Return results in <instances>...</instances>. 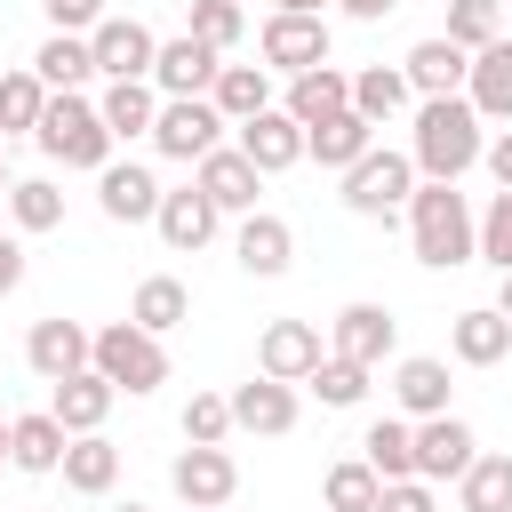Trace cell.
Returning a JSON list of instances; mask_svg holds the SVG:
<instances>
[{
	"label": "cell",
	"mask_w": 512,
	"mask_h": 512,
	"mask_svg": "<svg viewBox=\"0 0 512 512\" xmlns=\"http://www.w3.org/2000/svg\"><path fill=\"white\" fill-rule=\"evenodd\" d=\"M480 128H488V120H480L464 96H424V104H416V136H408L416 176H424V184H456V176L488 152Z\"/></svg>",
	"instance_id": "1"
},
{
	"label": "cell",
	"mask_w": 512,
	"mask_h": 512,
	"mask_svg": "<svg viewBox=\"0 0 512 512\" xmlns=\"http://www.w3.org/2000/svg\"><path fill=\"white\" fill-rule=\"evenodd\" d=\"M408 240H416V264L456 272V264L480 256V216L464 208L456 184H416V200H408Z\"/></svg>",
	"instance_id": "2"
},
{
	"label": "cell",
	"mask_w": 512,
	"mask_h": 512,
	"mask_svg": "<svg viewBox=\"0 0 512 512\" xmlns=\"http://www.w3.org/2000/svg\"><path fill=\"white\" fill-rule=\"evenodd\" d=\"M32 144H40L56 168H88V176H104V168H112V128H104V112H96L88 96H48V112H40Z\"/></svg>",
	"instance_id": "3"
},
{
	"label": "cell",
	"mask_w": 512,
	"mask_h": 512,
	"mask_svg": "<svg viewBox=\"0 0 512 512\" xmlns=\"http://www.w3.org/2000/svg\"><path fill=\"white\" fill-rule=\"evenodd\" d=\"M96 376L112 392H152V384H168V352L136 320H112V328H96Z\"/></svg>",
	"instance_id": "4"
},
{
	"label": "cell",
	"mask_w": 512,
	"mask_h": 512,
	"mask_svg": "<svg viewBox=\"0 0 512 512\" xmlns=\"http://www.w3.org/2000/svg\"><path fill=\"white\" fill-rule=\"evenodd\" d=\"M416 200V160L408 152H368L360 168H344V208L352 216H392V208H408Z\"/></svg>",
	"instance_id": "5"
},
{
	"label": "cell",
	"mask_w": 512,
	"mask_h": 512,
	"mask_svg": "<svg viewBox=\"0 0 512 512\" xmlns=\"http://www.w3.org/2000/svg\"><path fill=\"white\" fill-rule=\"evenodd\" d=\"M224 128H232V120H224L208 96H176V104H160V120H152V144H160L168 160H192V168H200V160L224 144Z\"/></svg>",
	"instance_id": "6"
},
{
	"label": "cell",
	"mask_w": 512,
	"mask_h": 512,
	"mask_svg": "<svg viewBox=\"0 0 512 512\" xmlns=\"http://www.w3.org/2000/svg\"><path fill=\"white\" fill-rule=\"evenodd\" d=\"M24 360H32V376H40V384H64V376L96 368V336H88L80 320H32Z\"/></svg>",
	"instance_id": "7"
},
{
	"label": "cell",
	"mask_w": 512,
	"mask_h": 512,
	"mask_svg": "<svg viewBox=\"0 0 512 512\" xmlns=\"http://www.w3.org/2000/svg\"><path fill=\"white\" fill-rule=\"evenodd\" d=\"M88 48H96V72H104V80H152V64H160V40H152L136 16H104V24L88 32Z\"/></svg>",
	"instance_id": "8"
},
{
	"label": "cell",
	"mask_w": 512,
	"mask_h": 512,
	"mask_svg": "<svg viewBox=\"0 0 512 512\" xmlns=\"http://www.w3.org/2000/svg\"><path fill=\"white\" fill-rule=\"evenodd\" d=\"M472 456H480V440H472V424L464 416H424L416 424V480H464L472 472Z\"/></svg>",
	"instance_id": "9"
},
{
	"label": "cell",
	"mask_w": 512,
	"mask_h": 512,
	"mask_svg": "<svg viewBox=\"0 0 512 512\" xmlns=\"http://www.w3.org/2000/svg\"><path fill=\"white\" fill-rule=\"evenodd\" d=\"M256 48H264L272 72L296 80V72H320V64H328V24H320V16H264V40H256Z\"/></svg>",
	"instance_id": "10"
},
{
	"label": "cell",
	"mask_w": 512,
	"mask_h": 512,
	"mask_svg": "<svg viewBox=\"0 0 512 512\" xmlns=\"http://www.w3.org/2000/svg\"><path fill=\"white\" fill-rule=\"evenodd\" d=\"M216 72H224V56H216L208 40H192V32H176V40H160L152 88L176 104V96H208V88H216Z\"/></svg>",
	"instance_id": "11"
},
{
	"label": "cell",
	"mask_w": 512,
	"mask_h": 512,
	"mask_svg": "<svg viewBox=\"0 0 512 512\" xmlns=\"http://www.w3.org/2000/svg\"><path fill=\"white\" fill-rule=\"evenodd\" d=\"M168 488H176L192 512H216V504H232V488H240V464H232L224 448H184V456L168 464Z\"/></svg>",
	"instance_id": "12"
},
{
	"label": "cell",
	"mask_w": 512,
	"mask_h": 512,
	"mask_svg": "<svg viewBox=\"0 0 512 512\" xmlns=\"http://www.w3.org/2000/svg\"><path fill=\"white\" fill-rule=\"evenodd\" d=\"M224 216H256V192H264V176H256V160L240 152V144H216L208 160H200V176H192Z\"/></svg>",
	"instance_id": "13"
},
{
	"label": "cell",
	"mask_w": 512,
	"mask_h": 512,
	"mask_svg": "<svg viewBox=\"0 0 512 512\" xmlns=\"http://www.w3.org/2000/svg\"><path fill=\"white\" fill-rule=\"evenodd\" d=\"M320 360H328V352H320V328H312V320H272V328L256 336V368L280 376V384H304Z\"/></svg>",
	"instance_id": "14"
},
{
	"label": "cell",
	"mask_w": 512,
	"mask_h": 512,
	"mask_svg": "<svg viewBox=\"0 0 512 512\" xmlns=\"http://www.w3.org/2000/svg\"><path fill=\"white\" fill-rule=\"evenodd\" d=\"M232 432H256V440L296 432V384H280V376H248V384L232 392Z\"/></svg>",
	"instance_id": "15"
},
{
	"label": "cell",
	"mask_w": 512,
	"mask_h": 512,
	"mask_svg": "<svg viewBox=\"0 0 512 512\" xmlns=\"http://www.w3.org/2000/svg\"><path fill=\"white\" fill-rule=\"evenodd\" d=\"M400 72H408V88H416V104H424V96H456V88L472 80V56H464L448 32H432V40H416V48H408V64H400Z\"/></svg>",
	"instance_id": "16"
},
{
	"label": "cell",
	"mask_w": 512,
	"mask_h": 512,
	"mask_svg": "<svg viewBox=\"0 0 512 512\" xmlns=\"http://www.w3.org/2000/svg\"><path fill=\"white\" fill-rule=\"evenodd\" d=\"M96 200H104V216H112V224H152L168 192L152 184V168H136V160H112V168L96 176Z\"/></svg>",
	"instance_id": "17"
},
{
	"label": "cell",
	"mask_w": 512,
	"mask_h": 512,
	"mask_svg": "<svg viewBox=\"0 0 512 512\" xmlns=\"http://www.w3.org/2000/svg\"><path fill=\"white\" fill-rule=\"evenodd\" d=\"M392 336H400V320H392L384 304H344V312H336V360L384 368V360H392Z\"/></svg>",
	"instance_id": "18"
},
{
	"label": "cell",
	"mask_w": 512,
	"mask_h": 512,
	"mask_svg": "<svg viewBox=\"0 0 512 512\" xmlns=\"http://www.w3.org/2000/svg\"><path fill=\"white\" fill-rule=\"evenodd\" d=\"M296 128H320V120H336V112H352V72H336V64H320V72H296L288 80V104H280Z\"/></svg>",
	"instance_id": "19"
},
{
	"label": "cell",
	"mask_w": 512,
	"mask_h": 512,
	"mask_svg": "<svg viewBox=\"0 0 512 512\" xmlns=\"http://www.w3.org/2000/svg\"><path fill=\"white\" fill-rule=\"evenodd\" d=\"M240 152L256 160V176H280V168H296L304 160V128L272 104V112H256V120H240Z\"/></svg>",
	"instance_id": "20"
},
{
	"label": "cell",
	"mask_w": 512,
	"mask_h": 512,
	"mask_svg": "<svg viewBox=\"0 0 512 512\" xmlns=\"http://www.w3.org/2000/svg\"><path fill=\"white\" fill-rule=\"evenodd\" d=\"M232 256H240V272L248 280H280L288 272V256H296V232L280 224V216H240V240H232Z\"/></svg>",
	"instance_id": "21"
},
{
	"label": "cell",
	"mask_w": 512,
	"mask_h": 512,
	"mask_svg": "<svg viewBox=\"0 0 512 512\" xmlns=\"http://www.w3.org/2000/svg\"><path fill=\"white\" fill-rule=\"evenodd\" d=\"M448 352H456L464 368H496V360L512 352V320H504L496 304H472V312L448 320Z\"/></svg>",
	"instance_id": "22"
},
{
	"label": "cell",
	"mask_w": 512,
	"mask_h": 512,
	"mask_svg": "<svg viewBox=\"0 0 512 512\" xmlns=\"http://www.w3.org/2000/svg\"><path fill=\"white\" fill-rule=\"evenodd\" d=\"M48 416L80 440V432H104V416H112V384L96 376V368H80V376H64V384H48Z\"/></svg>",
	"instance_id": "23"
},
{
	"label": "cell",
	"mask_w": 512,
	"mask_h": 512,
	"mask_svg": "<svg viewBox=\"0 0 512 512\" xmlns=\"http://www.w3.org/2000/svg\"><path fill=\"white\" fill-rule=\"evenodd\" d=\"M464 104H472L480 120H504V128H512V32H504V40H488V48L472 56Z\"/></svg>",
	"instance_id": "24"
},
{
	"label": "cell",
	"mask_w": 512,
	"mask_h": 512,
	"mask_svg": "<svg viewBox=\"0 0 512 512\" xmlns=\"http://www.w3.org/2000/svg\"><path fill=\"white\" fill-rule=\"evenodd\" d=\"M32 72L48 80V96H80V88L96 80V48H88L80 32H48L40 56H32Z\"/></svg>",
	"instance_id": "25"
},
{
	"label": "cell",
	"mask_w": 512,
	"mask_h": 512,
	"mask_svg": "<svg viewBox=\"0 0 512 512\" xmlns=\"http://www.w3.org/2000/svg\"><path fill=\"white\" fill-rule=\"evenodd\" d=\"M160 88L152 80H112L104 96H96V112H104V128H112V144H128V136H152V120H160Z\"/></svg>",
	"instance_id": "26"
},
{
	"label": "cell",
	"mask_w": 512,
	"mask_h": 512,
	"mask_svg": "<svg viewBox=\"0 0 512 512\" xmlns=\"http://www.w3.org/2000/svg\"><path fill=\"white\" fill-rule=\"evenodd\" d=\"M304 152H312L320 168H336V176H344V168H360V160L376 152V128H368L360 112H336V120L304 128Z\"/></svg>",
	"instance_id": "27"
},
{
	"label": "cell",
	"mask_w": 512,
	"mask_h": 512,
	"mask_svg": "<svg viewBox=\"0 0 512 512\" xmlns=\"http://www.w3.org/2000/svg\"><path fill=\"white\" fill-rule=\"evenodd\" d=\"M216 216H224V208H216L200 184H184V192H168V200H160V216H152V224H160V240H168V248H208V240H216Z\"/></svg>",
	"instance_id": "28"
},
{
	"label": "cell",
	"mask_w": 512,
	"mask_h": 512,
	"mask_svg": "<svg viewBox=\"0 0 512 512\" xmlns=\"http://www.w3.org/2000/svg\"><path fill=\"white\" fill-rule=\"evenodd\" d=\"M408 104H416V88H408V72H400V64H368V72H352V112H360L368 128L400 120Z\"/></svg>",
	"instance_id": "29"
},
{
	"label": "cell",
	"mask_w": 512,
	"mask_h": 512,
	"mask_svg": "<svg viewBox=\"0 0 512 512\" xmlns=\"http://www.w3.org/2000/svg\"><path fill=\"white\" fill-rule=\"evenodd\" d=\"M448 392H456V384H448V360H424V352H416V360L392 368V400H400L416 424H424V416H448Z\"/></svg>",
	"instance_id": "30"
},
{
	"label": "cell",
	"mask_w": 512,
	"mask_h": 512,
	"mask_svg": "<svg viewBox=\"0 0 512 512\" xmlns=\"http://www.w3.org/2000/svg\"><path fill=\"white\" fill-rule=\"evenodd\" d=\"M64 448H72V432H64L48 408L8 424V456H16V472H64Z\"/></svg>",
	"instance_id": "31"
},
{
	"label": "cell",
	"mask_w": 512,
	"mask_h": 512,
	"mask_svg": "<svg viewBox=\"0 0 512 512\" xmlns=\"http://www.w3.org/2000/svg\"><path fill=\"white\" fill-rule=\"evenodd\" d=\"M360 456H368V472L392 488V480H416V424H400V416H376L368 424V440H360Z\"/></svg>",
	"instance_id": "32"
},
{
	"label": "cell",
	"mask_w": 512,
	"mask_h": 512,
	"mask_svg": "<svg viewBox=\"0 0 512 512\" xmlns=\"http://www.w3.org/2000/svg\"><path fill=\"white\" fill-rule=\"evenodd\" d=\"M208 104L240 128V120H256V112H272V80H264V64H224L216 72V88H208Z\"/></svg>",
	"instance_id": "33"
},
{
	"label": "cell",
	"mask_w": 512,
	"mask_h": 512,
	"mask_svg": "<svg viewBox=\"0 0 512 512\" xmlns=\"http://www.w3.org/2000/svg\"><path fill=\"white\" fill-rule=\"evenodd\" d=\"M128 320H136L144 336H168V328H184V320H192V288H184V280H168V272H152V280L136 288Z\"/></svg>",
	"instance_id": "34"
},
{
	"label": "cell",
	"mask_w": 512,
	"mask_h": 512,
	"mask_svg": "<svg viewBox=\"0 0 512 512\" xmlns=\"http://www.w3.org/2000/svg\"><path fill=\"white\" fill-rule=\"evenodd\" d=\"M112 480H120V448H112L104 432H80V440L64 448V488H72V496H104Z\"/></svg>",
	"instance_id": "35"
},
{
	"label": "cell",
	"mask_w": 512,
	"mask_h": 512,
	"mask_svg": "<svg viewBox=\"0 0 512 512\" xmlns=\"http://www.w3.org/2000/svg\"><path fill=\"white\" fill-rule=\"evenodd\" d=\"M456 496H464V512H512V456H472Z\"/></svg>",
	"instance_id": "36"
},
{
	"label": "cell",
	"mask_w": 512,
	"mask_h": 512,
	"mask_svg": "<svg viewBox=\"0 0 512 512\" xmlns=\"http://www.w3.org/2000/svg\"><path fill=\"white\" fill-rule=\"evenodd\" d=\"M8 216H16V232H56V224H64V192H56L48 176H16Z\"/></svg>",
	"instance_id": "37"
},
{
	"label": "cell",
	"mask_w": 512,
	"mask_h": 512,
	"mask_svg": "<svg viewBox=\"0 0 512 512\" xmlns=\"http://www.w3.org/2000/svg\"><path fill=\"white\" fill-rule=\"evenodd\" d=\"M448 40L464 56H480L488 40H504V0H448Z\"/></svg>",
	"instance_id": "38"
},
{
	"label": "cell",
	"mask_w": 512,
	"mask_h": 512,
	"mask_svg": "<svg viewBox=\"0 0 512 512\" xmlns=\"http://www.w3.org/2000/svg\"><path fill=\"white\" fill-rule=\"evenodd\" d=\"M304 384L320 392V408H360V400H368V368H360V360H336V352H328Z\"/></svg>",
	"instance_id": "39"
},
{
	"label": "cell",
	"mask_w": 512,
	"mask_h": 512,
	"mask_svg": "<svg viewBox=\"0 0 512 512\" xmlns=\"http://www.w3.org/2000/svg\"><path fill=\"white\" fill-rule=\"evenodd\" d=\"M224 432H232V392H192L184 400V440L192 448H224Z\"/></svg>",
	"instance_id": "40"
},
{
	"label": "cell",
	"mask_w": 512,
	"mask_h": 512,
	"mask_svg": "<svg viewBox=\"0 0 512 512\" xmlns=\"http://www.w3.org/2000/svg\"><path fill=\"white\" fill-rule=\"evenodd\" d=\"M48 112V80L40 72H8L0 80V128H40Z\"/></svg>",
	"instance_id": "41"
},
{
	"label": "cell",
	"mask_w": 512,
	"mask_h": 512,
	"mask_svg": "<svg viewBox=\"0 0 512 512\" xmlns=\"http://www.w3.org/2000/svg\"><path fill=\"white\" fill-rule=\"evenodd\" d=\"M376 496H384V480L368 472V456H352V464L328 472V512H376Z\"/></svg>",
	"instance_id": "42"
},
{
	"label": "cell",
	"mask_w": 512,
	"mask_h": 512,
	"mask_svg": "<svg viewBox=\"0 0 512 512\" xmlns=\"http://www.w3.org/2000/svg\"><path fill=\"white\" fill-rule=\"evenodd\" d=\"M240 32H248V16H240V0H192V40H208V48L224 56V48L240 40Z\"/></svg>",
	"instance_id": "43"
},
{
	"label": "cell",
	"mask_w": 512,
	"mask_h": 512,
	"mask_svg": "<svg viewBox=\"0 0 512 512\" xmlns=\"http://www.w3.org/2000/svg\"><path fill=\"white\" fill-rule=\"evenodd\" d=\"M480 256H488L496 272H512V192L488 200V216H480Z\"/></svg>",
	"instance_id": "44"
},
{
	"label": "cell",
	"mask_w": 512,
	"mask_h": 512,
	"mask_svg": "<svg viewBox=\"0 0 512 512\" xmlns=\"http://www.w3.org/2000/svg\"><path fill=\"white\" fill-rule=\"evenodd\" d=\"M40 8H48V24H56V32H80V40L104 24V0H40Z\"/></svg>",
	"instance_id": "45"
},
{
	"label": "cell",
	"mask_w": 512,
	"mask_h": 512,
	"mask_svg": "<svg viewBox=\"0 0 512 512\" xmlns=\"http://www.w3.org/2000/svg\"><path fill=\"white\" fill-rule=\"evenodd\" d=\"M376 512H440V504H432V480H392L376 496Z\"/></svg>",
	"instance_id": "46"
},
{
	"label": "cell",
	"mask_w": 512,
	"mask_h": 512,
	"mask_svg": "<svg viewBox=\"0 0 512 512\" xmlns=\"http://www.w3.org/2000/svg\"><path fill=\"white\" fill-rule=\"evenodd\" d=\"M480 160H488V176H496V184H504V192H512V128H504V136H496V144H488V152H480Z\"/></svg>",
	"instance_id": "47"
},
{
	"label": "cell",
	"mask_w": 512,
	"mask_h": 512,
	"mask_svg": "<svg viewBox=\"0 0 512 512\" xmlns=\"http://www.w3.org/2000/svg\"><path fill=\"white\" fill-rule=\"evenodd\" d=\"M16 280H24V248H16V240H8V232H0V296H8V288H16Z\"/></svg>",
	"instance_id": "48"
},
{
	"label": "cell",
	"mask_w": 512,
	"mask_h": 512,
	"mask_svg": "<svg viewBox=\"0 0 512 512\" xmlns=\"http://www.w3.org/2000/svg\"><path fill=\"white\" fill-rule=\"evenodd\" d=\"M344 8H352V16H360V24H376V16H392V8H400V0H344Z\"/></svg>",
	"instance_id": "49"
},
{
	"label": "cell",
	"mask_w": 512,
	"mask_h": 512,
	"mask_svg": "<svg viewBox=\"0 0 512 512\" xmlns=\"http://www.w3.org/2000/svg\"><path fill=\"white\" fill-rule=\"evenodd\" d=\"M272 16H320V0H272Z\"/></svg>",
	"instance_id": "50"
},
{
	"label": "cell",
	"mask_w": 512,
	"mask_h": 512,
	"mask_svg": "<svg viewBox=\"0 0 512 512\" xmlns=\"http://www.w3.org/2000/svg\"><path fill=\"white\" fill-rule=\"evenodd\" d=\"M496 312H504V320H512V272H504V288H496Z\"/></svg>",
	"instance_id": "51"
},
{
	"label": "cell",
	"mask_w": 512,
	"mask_h": 512,
	"mask_svg": "<svg viewBox=\"0 0 512 512\" xmlns=\"http://www.w3.org/2000/svg\"><path fill=\"white\" fill-rule=\"evenodd\" d=\"M8 192H16V176H8V160H0V200H8Z\"/></svg>",
	"instance_id": "52"
},
{
	"label": "cell",
	"mask_w": 512,
	"mask_h": 512,
	"mask_svg": "<svg viewBox=\"0 0 512 512\" xmlns=\"http://www.w3.org/2000/svg\"><path fill=\"white\" fill-rule=\"evenodd\" d=\"M0 464H16V456H8V424H0Z\"/></svg>",
	"instance_id": "53"
},
{
	"label": "cell",
	"mask_w": 512,
	"mask_h": 512,
	"mask_svg": "<svg viewBox=\"0 0 512 512\" xmlns=\"http://www.w3.org/2000/svg\"><path fill=\"white\" fill-rule=\"evenodd\" d=\"M112 512H152V504H112Z\"/></svg>",
	"instance_id": "54"
},
{
	"label": "cell",
	"mask_w": 512,
	"mask_h": 512,
	"mask_svg": "<svg viewBox=\"0 0 512 512\" xmlns=\"http://www.w3.org/2000/svg\"><path fill=\"white\" fill-rule=\"evenodd\" d=\"M504 24H512V0H504Z\"/></svg>",
	"instance_id": "55"
},
{
	"label": "cell",
	"mask_w": 512,
	"mask_h": 512,
	"mask_svg": "<svg viewBox=\"0 0 512 512\" xmlns=\"http://www.w3.org/2000/svg\"><path fill=\"white\" fill-rule=\"evenodd\" d=\"M216 512H232V504H216Z\"/></svg>",
	"instance_id": "56"
}]
</instances>
